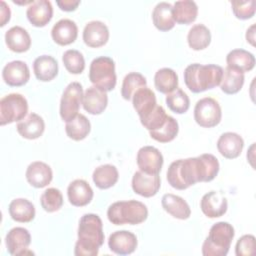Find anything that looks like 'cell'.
<instances>
[{
    "mask_svg": "<svg viewBox=\"0 0 256 256\" xmlns=\"http://www.w3.org/2000/svg\"><path fill=\"white\" fill-rule=\"evenodd\" d=\"M69 202L76 207L88 205L93 199L94 192L89 183L83 179H75L67 188Z\"/></svg>",
    "mask_w": 256,
    "mask_h": 256,
    "instance_id": "cell-19",
    "label": "cell"
},
{
    "mask_svg": "<svg viewBox=\"0 0 256 256\" xmlns=\"http://www.w3.org/2000/svg\"><path fill=\"white\" fill-rule=\"evenodd\" d=\"M66 70L71 74H80L85 69V59L82 53L75 49H69L62 56Z\"/></svg>",
    "mask_w": 256,
    "mask_h": 256,
    "instance_id": "cell-41",
    "label": "cell"
},
{
    "mask_svg": "<svg viewBox=\"0 0 256 256\" xmlns=\"http://www.w3.org/2000/svg\"><path fill=\"white\" fill-rule=\"evenodd\" d=\"M255 253V237L250 234L240 237L235 246L237 256H249Z\"/></svg>",
    "mask_w": 256,
    "mask_h": 256,
    "instance_id": "cell-44",
    "label": "cell"
},
{
    "mask_svg": "<svg viewBox=\"0 0 256 256\" xmlns=\"http://www.w3.org/2000/svg\"><path fill=\"white\" fill-rule=\"evenodd\" d=\"M232 11L236 18L240 20H247L254 16L256 11V2L255 0L249 1H231Z\"/></svg>",
    "mask_w": 256,
    "mask_h": 256,
    "instance_id": "cell-43",
    "label": "cell"
},
{
    "mask_svg": "<svg viewBox=\"0 0 256 256\" xmlns=\"http://www.w3.org/2000/svg\"><path fill=\"white\" fill-rule=\"evenodd\" d=\"M25 176L31 186L44 188L52 181L53 172L48 164L42 161H34L28 165Z\"/></svg>",
    "mask_w": 256,
    "mask_h": 256,
    "instance_id": "cell-18",
    "label": "cell"
},
{
    "mask_svg": "<svg viewBox=\"0 0 256 256\" xmlns=\"http://www.w3.org/2000/svg\"><path fill=\"white\" fill-rule=\"evenodd\" d=\"M5 43L11 51L23 53L30 49L31 37L23 27L13 26L5 33Z\"/></svg>",
    "mask_w": 256,
    "mask_h": 256,
    "instance_id": "cell-25",
    "label": "cell"
},
{
    "mask_svg": "<svg viewBox=\"0 0 256 256\" xmlns=\"http://www.w3.org/2000/svg\"><path fill=\"white\" fill-rule=\"evenodd\" d=\"M244 147L243 138L235 132H225L217 141L219 153L227 159H235L240 156Z\"/></svg>",
    "mask_w": 256,
    "mask_h": 256,
    "instance_id": "cell-21",
    "label": "cell"
},
{
    "mask_svg": "<svg viewBox=\"0 0 256 256\" xmlns=\"http://www.w3.org/2000/svg\"><path fill=\"white\" fill-rule=\"evenodd\" d=\"M89 80L97 88L109 92L117 82L115 62L108 56H100L92 60L89 67Z\"/></svg>",
    "mask_w": 256,
    "mask_h": 256,
    "instance_id": "cell-6",
    "label": "cell"
},
{
    "mask_svg": "<svg viewBox=\"0 0 256 256\" xmlns=\"http://www.w3.org/2000/svg\"><path fill=\"white\" fill-rule=\"evenodd\" d=\"M108 105L107 92L91 86L83 94L82 106L86 112L92 115H99L106 109Z\"/></svg>",
    "mask_w": 256,
    "mask_h": 256,
    "instance_id": "cell-17",
    "label": "cell"
},
{
    "mask_svg": "<svg viewBox=\"0 0 256 256\" xmlns=\"http://www.w3.org/2000/svg\"><path fill=\"white\" fill-rule=\"evenodd\" d=\"M235 236L233 226L228 222H217L209 230L203 242L202 254L204 256H226Z\"/></svg>",
    "mask_w": 256,
    "mask_h": 256,
    "instance_id": "cell-5",
    "label": "cell"
},
{
    "mask_svg": "<svg viewBox=\"0 0 256 256\" xmlns=\"http://www.w3.org/2000/svg\"><path fill=\"white\" fill-rule=\"evenodd\" d=\"M161 204L163 209L174 218L186 220L191 215V209L188 203L180 196L167 193L162 196Z\"/></svg>",
    "mask_w": 256,
    "mask_h": 256,
    "instance_id": "cell-26",
    "label": "cell"
},
{
    "mask_svg": "<svg viewBox=\"0 0 256 256\" xmlns=\"http://www.w3.org/2000/svg\"><path fill=\"white\" fill-rule=\"evenodd\" d=\"M133 191L142 197L155 196L161 186L159 174H148L141 170L136 171L132 177Z\"/></svg>",
    "mask_w": 256,
    "mask_h": 256,
    "instance_id": "cell-11",
    "label": "cell"
},
{
    "mask_svg": "<svg viewBox=\"0 0 256 256\" xmlns=\"http://www.w3.org/2000/svg\"><path fill=\"white\" fill-rule=\"evenodd\" d=\"M91 130V124L88 118L83 114H78L72 120L66 122L65 132L67 136L75 141L85 139Z\"/></svg>",
    "mask_w": 256,
    "mask_h": 256,
    "instance_id": "cell-36",
    "label": "cell"
},
{
    "mask_svg": "<svg viewBox=\"0 0 256 256\" xmlns=\"http://www.w3.org/2000/svg\"><path fill=\"white\" fill-rule=\"evenodd\" d=\"M169 115L166 114L165 109L161 105H157L156 108L144 119H141V124L149 132L159 129L166 122Z\"/></svg>",
    "mask_w": 256,
    "mask_h": 256,
    "instance_id": "cell-42",
    "label": "cell"
},
{
    "mask_svg": "<svg viewBox=\"0 0 256 256\" xmlns=\"http://www.w3.org/2000/svg\"><path fill=\"white\" fill-rule=\"evenodd\" d=\"M173 19L178 24H190L194 22L198 15V6L194 1H176L172 8Z\"/></svg>",
    "mask_w": 256,
    "mask_h": 256,
    "instance_id": "cell-30",
    "label": "cell"
},
{
    "mask_svg": "<svg viewBox=\"0 0 256 256\" xmlns=\"http://www.w3.org/2000/svg\"><path fill=\"white\" fill-rule=\"evenodd\" d=\"M173 6L168 2H159L153 9L152 12V21L154 26L163 32L171 30L175 21L172 15Z\"/></svg>",
    "mask_w": 256,
    "mask_h": 256,
    "instance_id": "cell-31",
    "label": "cell"
},
{
    "mask_svg": "<svg viewBox=\"0 0 256 256\" xmlns=\"http://www.w3.org/2000/svg\"><path fill=\"white\" fill-rule=\"evenodd\" d=\"M78 36V27L76 23L70 19H61L56 22L51 30L53 41L61 46L73 43Z\"/></svg>",
    "mask_w": 256,
    "mask_h": 256,
    "instance_id": "cell-22",
    "label": "cell"
},
{
    "mask_svg": "<svg viewBox=\"0 0 256 256\" xmlns=\"http://www.w3.org/2000/svg\"><path fill=\"white\" fill-rule=\"evenodd\" d=\"M222 110L218 101L211 97H204L196 102L194 120L204 128H212L221 122Z\"/></svg>",
    "mask_w": 256,
    "mask_h": 256,
    "instance_id": "cell-8",
    "label": "cell"
},
{
    "mask_svg": "<svg viewBox=\"0 0 256 256\" xmlns=\"http://www.w3.org/2000/svg\"><path fill=\"white\" fill-rule=\"evenodd\" d=\"M145 86H147V80L142 74L138 72L128 73L122 82L121 96L127 101L132 100L134 93Z\"/></svg>",
    "mask_w": 256,
    "mask_h": 256,
    "instance_id": "cell-37",
    "label": "cell"
},
{
    "mask_svg": "<svg viewBox=\"0 0 256 256\" xmlns=\"http://www.w3.org/2000/svg\"><path fill=\"white\" fill-rule=\"evenodd\" d=\"M227 67L240 71L249 72L255 67L254 55L244 49H233L226 56Z\"/></svg>",
    "mask_w": 256,
    "mask_h": 256,
    "instance_id": "cell-28",
    "label": "cell"
},
{
    "mask_svg": "<svg viewBox=\"0 0 256 256\" xmlns=\"http://www.w3.org/2000/svg\"><path fill=\"white\" fill-rule=\"evenodd\" d=\"M0 4H1V7H0V19H1V22H0V26L3 27L6 25L7 22H9L10 20V17H11V11H10V8L9 6L6 4L5 1H0Z\"/></svg>",
    "mask_w": 256,
    "mask_h": 256,
    "instance_id": "cell-46",
    "label": "cell"
},
{
    "mask_svg": "<svg viewBox=\"0 0 256 256\" xmlns=\"http://www.w3.org/2000/svg\"><path fill=\"white\" fill-rule=\"evenodd\" d=\"M139 170L148 174H159L164 163L163 155L153 146H143L137 152L136 157Z\"/></svg>",
    "mask_w": 256,
    "mask_h": 256,
    "instance_id": "cell-10",
    "label": "cell"
},
{
    "mask_svg": "<svg viewBox=\"0 0 256 256\" xmlns=\"http://www.w3.org/2000/svg\"><path fill=\"white\" fill-rule=\"evenodd\" d=\"M29 22L35 27L46 26L53 17V7L48 0H37L30 4L26 11Z\"/></svg>",
    "mask_w": 256,
    "mask_h": 256,
    "instance_id": "cell-20",
    "label": "cell"
},
{
    "mask_svg": "<svg viewBox=\"0 0 256 256\" xmlns=\"http://www.w3.org/2000/svg\"><path fill=\"white\" fill-rule=\"evenodd\" d=\"M166 104L168 108L177 114L186 113L190 107V100L188 95L181 89L176 88L166 96Z\"/></svg>",
    "mask_w": 256,
    "mask_h": 256,
    "instance_id": "cell-39",
    "label": "cell"
},
{
    "mask_svg": "<svg viewBox=\"0 0 256 256\" xmlns=\"http://www.w3.org/2000/svg\"><path fill=\"white\" fill-rule=\"evenodd\" d=\"M83 94V88L79 82H71L66 86L61 96L59 110L63 121L68 122L79 114Z\"/></svg>",
    "mask_w": 256,
    "mask_h": 256,
    "instance_id": "cell-9",
    "label": "cell"
},
{
    "mask_svg": "<svg viewBox=\"0 0 256 256\" xmlns=\"http://www.w3.org/2000/svg\"><path fill=\"white\" fill-rule=\"evenodd\" d=\"M255 24H252L246 31V40L252 46H255Z\"/></svg>",
    "mask_w": 256,
    "mask_h": 256,
    "instance_id": "cell-47",
    "label": "cell"
},
{
    "mask_svg": "<svg viewBox=\"0 0 256 256\" xmlns=\"http://www.w3.org/2000/svg\"><path fill=\"white\" fill-rule=\"evenodd\" d=\"M78 239L75 244L76 256H96L104 243L103 223L97 214H84L79 220Z\"/></svg>",
    "mask_w": 256,
    "mask_h": 256,
    "instance_id": "cell-2",
    "label": "cell"
},
{
    "mask_svg": "<svg viewBox=\"0 0 256 256\" xmlns=\"http://www.w3.org/2000/svg\"><path fill=\"white\" fill-rule=\"evenodd\" d=\"M40 203L42 208L48 212L53 213L61 209L63 206V196L57 188H47L40 197Z\"/></svg>",
    "mask_w": 256,
    "mask_h": 256,
    "instance_id": "cell-40",
    "label": "cell"
},
{
    "mask_svg": "<svg viewBox=\"0 0 256 256\" xmlns=\"http://www.w3.org/2000/svg\"><path fill=\"white\" fill-rule=\"evenodd\" d=\"M201 211L208 218L223 216L228 209V201L220 191H210L203 195L200 201Z\"/></svg>",
    "mask_w": 256,
    "mask_h": 256,
    "instance_id": "cell-12",
    "label": "cell"
},
{
    "mask_svg": "<svg viewBox=\"0 0 256 256\" xmlns=\"http://www.w3.org/2000/svg\"><path fill=\"white\" fill-rule=\"evenodd\" d=\"M218 159L209 153L173 161L167 170V181L177 190H185L198 182H210L219 172Z\"/></svg>",
    "mask_w": 256,
    "mask_h": 256,
    "instance_id": "cell-1",
    "label": "cell"
},
{
    "mask_svg": "<svg viewBox=\"0 0 256 256\" xmlns=\"http://www.w3.org/2000/svg\"><path fill=\"white\" fill-rule=\"evenodd\" d=\"M244 73L226 67L225 69H223V76L220 83V88L225 94L233 95L238 93L242 89L244 85Z\"/></svg>",
    "mask_w": 256,
    "mask_h": 256,
    "instance_id": "cell-35",
    "label": "cell"
},
{
    "mask_svg": "<svg viewBox=\"0 0 256 256\" xmlns=\"http://www.w3.org/2000/svg\"><path fill=\"white\" fill-rule=\"evenodd\" d=\"M132 104L140 120L144 119L156 108V95L149 87H142L134 93L132 97Z\"/></svg>",
    "mask_w": 256,
    "mask_h": 256,
    "instance_id": "cell-23",
    "label": "cell"
},
{
    "mask_svg": "<svg viewBox=\"0 0 256 256\" xmlns=\"http://www.w3.org/2000/svg\"><path fill=\"white\" fill-rule=\"evenodd\" d=\"M83 41L91 48L104 46L109 40V29L101 21L93 20L88 22L83 29Z\"/></svg>",
    "mask_w": 256,
    "mask_h": 256,
    "instance_id": "cell-16",
    "label": "cell"
},
{
    "mask_svg": "<svg viewBox=\"0 0 256 256\" xmlns=\"http://www.w3.org/2000/svg\"><path fill=\"white\" fill-rule=\"evenodd\" d=\"M179 131L178 122L172 117L168 116L166 122L157 130L150 131V137L160 143H168L175 139Z\"/></svg>",
    "mask_w": 256,
    "mask_h": 256,
    "instance_id": "cell-38",
    "label": "cell"
},
{
    "mask_svg": "<svg viewBox=\"0 0 256 256\" xmlns=\"http://www.w3.org/2000/svg\"><path fill=\"white\" fill-rule=\"evenodd\" d=\"M58 62L50 55L38 56L33 62L35 77L42 82L53 80L58 75Z\"/></svg>",
    "mask_w": 256,
    "mask_h": 256,
    "instance_id": "cell-27",
    "label": "cell"
},
{
    "mask_svg": "<svg viewBox=\"0 0 256 256\" xmlns=\"http://www.w3.org/2000/svg\"><path fill=\"white\" fill-rule=\"evenodd\" d=\"M154 85L159 92L169 94L178 88V75L171 68H161L155 73Z\"/></svg>",
    "mask_w": 256,
    "mask_h": 256,
    "instance_id": "cell-34",
    "label": "cell"
},
{
    "mask_svg": "<svg viewBox=\"0 0 256 256\" xmlns=\"http://www.w3.org/2000/svg\"><path fill=\"white\" fill-rule=\"evenodd\" d=\"M4 82L11 87H20L25 85L30 78L28 65L21 60H14L7 63L2 70Z\"/></svg>",
    "mask_w": 256,
    "mask_h": 256,
    "instance_id": "cell-14",
    "label": "cell"
},
{
    "mask_svg": "<svg viewBox=\"0 0 256 256\" xmlns=\"http://www.w3.org/2000/svg\"><path fill=\"white\" fill-rule=\"evenodd\" d=\"M27 112L28 102L26 98L19 93H10L0 100V125L19 122L25 118Z\"/></svg>",
    "mask_w": 256,
    "mask_h": 256,
    "instance_id": "cell-7",
    "label": "cell"
},
{
    "mask_svg": "<svg viewBox=\"0 0 256 256\" xmlns=\"http://www.w3.org/2000/svg\"><path fill=\"white\" fill-rule=\"evenodd\" d=\"M16 129L23 138L34 140L44 133L45 122L40 115L31 112L27 117L17 123Z\"/></svg>",
    "mask_w": 256,
    "mask_h": 256,
    "instance_id": "cell-24",
    "label": "cell"
},
{
    "mask_svg": "<svg viewBox=\"0 0 256 256\" xmlns=\"http://www.w3.org/2000/svg\"><path fill=\"white\" fill-rule=\"evenodd\" d=\"M107 217L114 225H137L147 219L148 209L144 203L137 200L117 201L109 206Z\"/></svg>",
    "mask_w": 256,
    "mask_h": 256,
    "instance_id": "cell-4",
    "label": "cell"
},
{
    "mask_svg": "<svg viewBox=\"0 0 256 256\" xmlns=\"http://www.w3.org/2000/svg\"><path fill=\"white\" fill-rule=\"evenodd\" d=\"M119 178L117 168L112 164H103L95 168L92 174L94 184L99 189H108L114 186Z\"/></svg>",
    "mask_w": 256,
    "mask_h": 256,
    "instance_id": "cell-32",
    "label": "cell"
},
{
    "mask_svg": "<svg viewBox=\"0 0 256 256\" xmlns=\"http://www.w3.org/2000/svg\"><path fill=\"white\" fill-rule=\"evenodd\" d=\"M188 45L195 51L207 48L211 42V32L204 24L193 25L187 35Z\"/></svg>",
    "mask_w": 256,
    "mask_h": 256,
    "instance_id": "cell-33",
    "label": "cell"
},
{
    "mask_svg": "<svg viewBox=\"0 0 256 256\" xmlns=\"http://www.w3.org/2000/svg\"><path fill=\"white\" fill-rule=\"evenodd\" d=\"M138 245L137 237L127 230L113 232L108 239L109 249L118 255H128L133 253Z\"/></svg>",
    "mask_w": 256,
    "mask_h": 256,
    "instance_id": "cell-15",
    "label": "cell"
},
{
    "mask_svg": "<svg viewBox=\"0 0 256 256\" xmlns=\"http://www.w3.org/2000/svg\"><path fill=\"white\" fill-rule=\"evenodd\" d=\"M31 243L30 232L24 227H14L8 231L5 237L7 251L11 255H25Z\"/></svg>",
    "mask_w": 256,
    "mask_h": 256,
    "instance_id": "cell-13",
    "label": "cell"
},
{
    "mask_svg": "<svg viewBox=\"0 0 256 256\" xmlns=\"http://www.w3.org/2000/svg\"><path fill=\"white\" fill-rule=\"evenodd\" d=\"M56 4L58 7L66 12H71L77 9V7L80 4L79 0H62V1H56Z\"/></svg>",
    "mask_w": 256,
    "mask_h": 256,
    "instance_id": "cell-45",
    "label": "cell"
},
{
    "mask_svg": "<svg viewBox=\"0 0 256 256\" xmlns=\"http://www.w3.org/2000/svg\"><path fill=\"white\" fill-rule=\"evenodd\" d=\"M11 218L20 223H28L35 217V207L32 202L25 198H16L12 200L8 207Z\"/></svg>",
    "mask_w": 256,
    "mask_h": 256,
    "instance_id": "cell-29",
    "label": "cell"
},
{
    "mask_svg": "<svg viewBox=\"0 0 256 256\" xmlns=\"http://www.w3.org/2000/svg\"><path fill=\"white\" fill-rule=\"evenodd\" d=\"M223 76V68L215 64L202 65L193 63L184 70V82L193 93L204 92L220 85Z\"/></svg>",
    "mask_w": 256,
    "mask_h": 256,
    "instance_id": "cell-3",
    "label": "cell"
}]
</instances>
